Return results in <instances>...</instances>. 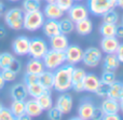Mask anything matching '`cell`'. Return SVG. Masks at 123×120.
<instances>
[{"mask_svg":"<svg viewBox=\"0 0 123 120\" xmlns=\"http://www.w3.org/2000/svg\"><path fill=\"white\" fill-rule=\"evenodd\" d=\"M120 100H123V87H122V90H121V95H120Z\"/></svg>","mask_w":123,"mask_h":120,"instance_id":"54","label":"cell"},{"mask_svg":"<svg viewBox=\"0 0 123 120\" xmlns=\"http://www.w3.org/2000/svg\"><path fill=\"white\" fill-rule=\"evenodd\" d=\"M4 83H6V81H4L3 78H2L1 75H0V90H1V89L4 87Z\"/></svg>","mask_w":123,"mask_h":120,"instance_id":"50","label":"cell"},{"mask_svg":"<svg viewBox=\"0 0 123 120\" xmlns=\"http://www.w3.org/2000/svg\"><path fill=\"white\" fill-rule=\"evenodd\" d=\"M47 1V3H54V2H56L57 0H45Z\"/></svg>","mask_w":123,"mask_h":120,"instance_id":"53","label":"cell"},{"mask_svg":"<svg viewBox=\"0 0 123 120\" xmlns=\"http://www.w3.org/2000/svg\"><path fill=\"white\" fill-rule=\"evenodd\" d=\"M102 119H104V120H120L121 117L118 114H104Z\"/></svg>","mask_w":123,"mask_h":120,"instance_id":"45","label":"cell"},{"mask_svg":"<svg viewBox=\"0 0 123 120\" xmlns=\"http://www.w3.org/2000/svg\"><path fill=\"white\" fill-rule=\"evenodd\" d=\"M120 62L118 60L116 54H107L104 58V69L105 70L115 71L117 68H119Z\"/></svg>","mask_w":123,"mask_h":120,"instance_id":"26","label":"cell"},{"mask_svg":"<svg viewBox=\"0 0 123 120\" xmlns=\"http://www.w3.org/2000/svg\"><path fill=\"white\" fill-rule=\"evenodd\" d=\"M100 83V79L95 74H86L83 79V89L84 91L91 93H95L98 86Z\"/></svg>","mask_w":123,"mask_h":120,"instance_id":"15","label":"cell"},{"mask_svg":"<svg viewBox=\"0 0 123 120\" xmlns=\"http://www.w3.org/2000/svg\"><path fill=\"white\" fill-rule=\"evenodd\" d=\"M116 37L123 38V24L116 25Z\"/></svg>","mask_w":123,"mask_h":120,"instance_id":"46","label":"cell"},{"mask_svg":"<svg viewBox=\"0 0 123 120\" xmlns=\"http://www.w3.org/2000/svg\"><path fill=\"white\" fill-rule=\"evenodd\" d=\"M119 105H120V109L123 112V100H119Z\"/></svg>","mask_w":123,"mask_h":120,"instance_id":"52","label":"cell"},{"mask_svg":"<svg viewBox=\"0 0 123 120\" xmlns=\"http://www.w3.org/2000/svg\"><path fill=\"white\" fill-rule=\"evenodd\" d=\"M103 116H104V112L102 110V108L100 107H95L94 108L92 119H102Z\"/></svg>","mask_w":123,"mask_h":120,"instance_id":"43","label":"cell"},{"mask_svg":"<svg viewBox=\"0 0 123 120\" xmlns=\"http://www.w3.org/2000/svg\"><path fill=\"white\" fill-rule=\"evenodd\" d=\"M27 87V93L28 95L32 97V99H36L38 97L41 93H43V91L45 90L42 86H41L39 82H35L32 84H29V86H26Z\"/></svg>","mask_w":123,"mask_h":120,"instance_id":"31","label":"cell"},{"mask_svg":"<svg viewBox=\"0 0 123 120\" xmlns=\"http://www.w3.org/2000/svg\"><path fill=\"white\" fill-rule=\"evenodd\" d=\"M6 29H4V27L0 26V39L4 38V37H6Z\"/></svg>","mask_w":123,"mask_h":120,"instance_id":"47","label":"cell"},{"mask_svg":"<svg viewBox=\"0 0 123 120\" xmlns=\"http://www.w3.org/2000/svg\"><path fill=\"white\" fill-rule=\"evenodd\" d=\"M35 82H38V75L31 73H26L25 76H24V83L26 86H29V84H32Z\"/></svg>","mask_w":123,"mask_h":120,"instance_id":"41","label":"cell"},{"mask_svg":"<svg viewBox=\"0 0 123 120\" xmlns=\"http://www.w3.org/2000/svg\"><path fill=\"white\" fill-rule=\"evenodd\" d=\"M116 55H117L118 60L120 63H123V43H120L119 47H118L117 51H116Z\"/></svg>","mask_w":123,"mask_h":120,"instance_id":"44","label":"cell"},{"mask_svg":"<svg viewBox=\"0 0 123 120\" xmlns=\"http://www.w3.org/2000/svg\"><path fill=\"white\" fill-rule=\"evenodd\" d=\"M36 100L43 110H48L49 108H51L52 106H53V101H52V96H51V90H49V89H45V90L43 91V93H41L38 97H36Z\"/></svg>","mask_w":123,"mask_h":120,"instance_id":"25","label":"cell"},{"mask_svg":"<svg viewBox=\"0 0 123 120\" xmlns=\"http://www.w3.org/2000/svg\"><path fill=\"white\" fill-rule=\"evenodd\" d=\"M56 107L61 110L63 115L69 114L72 109V97L70 94L66 92H63V94L60 95L56 102Z\"/></svg>","mask_w":123,"mask_h":120,"instance_id":"12","label":"cell"},{"mask_svg":"<svg viewBox=\"0 0 123 120\" xmlns=\"http://www.w3.org/2000/svg\"><path fill=\"white\" fill-rule=\"evenodd\" d=\"M122 24H123V16H122Z\"/></svg>","mask_w":123,"mask_h":120,"instance_id":"58","label":"cell"},{"mask_svg":"<svg viewBox=\"0 0 123 120\" xmlns=\"http://www.w3.org/2000/svg\"><path fill=\"white\" fill-rule=\"evenodd\" d=\"M38 82L43 87L44 89H53L54 84V73H52V70H43L42 73H40L38 75Z\"/></svg>","mask_w":123,"mask_h":120,"instance_id":"20","label":"cell"},{"mask_svg":"<svg viewBox=\"0 0 123 120\" xmlns=\"http://www.w3.org/2000/svg\"><path fill=\"white\" fill-rule=\"evenodd\" d=\"M0 75H1V77L3 78V80L6 82H10V81H14L16 76H17V74L14 73V71H12L9 68H4V69H1Z\"/></svg>","mask_w":123,"mask_h":120,"instance_id":"36","label":"cell"},{"mask_svg":"<svg viewBox=\"0 0 123 120\" xmlns=\"http://www.w3.org/2000/svg\"><path fill=\"white\" fill-rule=\"evenodd\" d=\"M39 1H41V0H39Z\"/></svg>","mask_w":123,"mask_h":120,"instance_id":"59","label":"cell"},{"mask_svg":"<svg viewBox=\"0 0 123 120\" xmlns=\"http://www.w3.org/2000/svg\"><path fill=\"white\" fill-rule=\"evenodd\" d=\"M29 42L30 39L26 36H18L13 40L12 49L16 55H27L29 51Z\"/></svg>","mask_w":123,"mask_h":120,"instance_id":"9","label":"cell"},{"mask_svg":"<svg viewBox=\"0 0 123 120\" xmlns=\"http://www.w3.org/2000/svg\"><path fill=\"white\" fill-rule=\"evenodd\" d=\"M40 1L39 0H24L23 1V11L24 12H31V11L40 10Z\"/></svg>","mask_w":123,"mask_h":120,"instance_id":"33","label":"cell"},{"mask_svg":"<svg viewBox=\"0 0 123 120\" xmlns=\"http://www.w3.org/2000/svg\"><path fill=\"white\" fill-rule=\"evenodd\" d=\"M69 14V19H71L74 23L89 17V9L84 6L83 4H72V6L67 11Z\"/></svg>","mask_w":123,"mask_h":120,"instance_id":"10","label":"cell"},{"mask_svg":"<svg viewBox=\"0 0 123 120\" xmlns=\"http://www.w3.org/2000/svg\"><path fill=\"white\" fill-rule=\"evenodd\" d=\"M74 29L77 30L79 35L81 36H87L92 32V29H93V24L92 22L87 19H81V21L77 22L76 25H74Z\"/></svg>","mask_w":123,"mask_h":120,"instance_id":"23","label":"cell"},{"mask_svg":"<svg viewBox=\"0 0 123 120\" xmlns=\"http://www.w3.org/2000/svg\"><path fill=\"white\" fill-rule=\"evenodd\" d=\"M9 1H11V2H17V1H21V0H9Z\"/></svg>","mask_w":123,"mask_h":120,"instance_id":"55","label":"cell"},{"mask_svg":"<svg viewBox=\"0 0 123 120\" xmlns=\"http://www.w3.org/2000/svg\"><path fill=\"white\" fill-rule=\"evenodd\" d=\"M85 73L84 69L82 68H74L71 74V88L76 92H82L84 91L83 89V79H84Z\"/></svg>","mask_w":123,"mask_h":120,"instance_id":"11","label":"cell"},{"mask_svg":"<svg viewBox=\"0 0 123 120\" xmlns=\"http://www.w3.org/2000/svg\"><path fill=\"white\" fill-rule=\"evenodd\" d=\"M48 50H49L48 49V44L43 39H41V38L30 39L28 54H29L31 57L42 60V57L44 56V54L48 52Z\"/></svg>","mask_w":123,"mask_h":120,"instance_id":"6","label":"cell"},{"mask_svg":"<svg viewBox=\"0 0 123 120\" xmlns=\"http://www.w3.org/2000/svg\"><path fill=\"white\" fill-rule=\"evenodd\" d=\"M100 81L110 86L111 83H113V82L116 81L115 73L111 70H104V73L102 74V77H100Z\"/></svg>","mask_w":123,"mask_h":120,"instance_id":"35","label":"cell"},{"mask_svg":"<svg viewBox=\"0 0 123 120\" xmlns=\"http://www.w3.org/2000/svg\"><path fill=\"white\" fill-rule=\"evenodd\" d=\"M58 25H60V30L61 34L64 35H69L72 32V30L74 29V22L70 19H63L61 21H58Z\"/></svg>","mask_w":123,"mask_h":120,"instance_id":"29","label":"cell"},{"mask_svg":"<svg viewBox=\"0 0 123 120\" xmlns=\"http://www.w3.org/2000/svg\"><path fill=\"white\" fill-rule=\"evenodd\" d=\"M30 118H31V117H29L28 115L24 114V115H22V116H19L17 119H18V120H25V119H27V120H28V119H30Z\"/></svg>","mask_w":123,"mask_h":120,"instance_id":"48","label":"cell"},{"mask_svg":"<svg viewBox=\"0 0 123 120\" xmlns=\"http://www.w3.org/2000/svg\"><path fill=\"white\" fill-rule=\"evenodd\" d=\"M3 12H4V4L2 3L1 1H0V17L2 16V14H3Z\"/></svg>","mask_w":123,"mask_h":120,"instance_id":"49","label":"cell"},{"mask_svg":"<svg viewBox=\"0 0 123 120\" xmlns=\"http://www.w3.org/2000/svg\"><path fill=\"white\" fill-rule=\"evenodd\" d=\"M62 117H63V114L61 113V110L58 109L57 107H53L52 106L51 108H49L48 109V118L51 119V120H60L62 119Z\"/></svg>","mask_w":123,"mask_h":120,"instance_id":"37","label":"cell"},{"mask_svg":"<svg viewBox=\"0 0 123 120\" xmlns=\"http://www.w3.org/2000/svg\"><path fill=\"white\" fill-rule=\"evenodd\" d=\"M74 65L66 64L62 65L55 69L54 73L53 88L58 92H67L71 89V74L74 70Z\"/></svg>","mask_w":123,"mask_h":120,"instance_id":"1","label":"cell"},{"mask_svg":"<svg viewBox=\"0 0 123 120\" xmlns=\"http://www.w3.org/2000/svg\"><path fill=\"white\" fill-rule=\"evenodd\" d=\"M117 6L123 9V0H117Z\"/></svg>","mask_w":123,"mask_h":120,"instance_id":"51","label":"cell"},{"mask_svg":"<svg viewBox=\"0 0 123 120\" xmlns=\"http://www.w3.org/2000/svg\"><path fill=\"white\" fill-rule=\"evenodd\" d=\"M10 109H11V112H12L13 116L15 117V119H17L19 116L25 114V101L13 100Z\"/></svg>","mask_w":123,"mask_h":120,"instance_id":"28","label":"cell"},{"mask_svg":"<svg viewBox=\"0 0 123 120\" xmlns=\"http://www.w3.org/2000/svg\"><path fill=\"white\" fill-rule=\"evenodd\" d=\"M14 119L15 117L13 116L10 108L2 107V109L0 110V120H14Z\"/></svg>","mask_w":123,"mask_h":120,"instance_id":"40","label":"cell"},{"mask_svg":"<svg viewBox=\"0 0 123 120\" xmlns=\"http://www.w3.org/2000/svg\"><path fill=\"white\" fill-rule=\"evenodd\" d=\"M14 58H15L14 56L11 53H9V52L0 53V69L8 68L9 65L11 64V62H12Z\"/></svg>","mask_w":123,"mask_h":120,"instance_id":"34","label":"cell"},{"mask_svg":"<svg viewBox=\"0 0 123 120\" xmlns=\"http://www.w3.org/2000/svg\"><path fill=\"white\" fill-rule=\"evenodd\" d=\"M116 25L117 24L103 23L99 27V32L103 37H113L116 36Z\"/></svg>","mask_w":123,"mask_h":120,"instance_id":"30","label":"cell"},{"mask_svg":"<svg viewBox=\"0 0 123 120\" xmlns=\"http://www.w3.org/2000/svg\"><path fill=\"white\" fill-rule=\"evenodd\" d=\"M56 4L60 6V9L63 12H67L74 4V0H57Z\"/></svg>","mask_w":123,"mask_h":120,"instance_id":"39","label":"cell"},{"mask_svg":"<svg viewBox=\"0 0 123 120\" xmlns=\"http://www.w3.org/2000/svg\"><path fill=\"white\" fill-rule=\"evenodd\" d=\"M117 6V0H87L89 12L93 15L102 16L105 12L115 9Z\"/></svg>","mask_w":123,"mask_h":120,"instance_id":"4","label":"cell"},{"mask_svg":"<svg viewBox=\"0 0 123 120\" xmlns=\"http://www.w3.org/2000/svg\"><path fill=\"white\" fill-rule=\"evenodd\" d=\"M43 32L47 37L51 38V37L55 36V35L61 34V30H60V25H58V21L57 19H48L47 21L44 19L43 22Z\"/></svg>","mask_w":123,"mask_h":120,"instance_id":"16","label":"cell"},{"mask_svg":"<svg viewBox=\"0 0 123 120\" xmlns=\"http://www.w3.org/2000/svg\"><path fill=\"white\" fill-rule=\"evenodd\" d=\"M103 17V22L104 23H110V24H117L119 21V14L115 11V9H111V10L105 12L102 15Z\"/></svg>","mask_w":123,"mask_h":120,"instance_id":"32","label":"cell"},{"mask_svg":"<svg viewBox=\"0 0 123 120\" xmlns=\"http://www.w3.org/2000/svg\"><path fill=\"white\" fill-rule=\"evenodd\" d=\"M100 108L104 112V114H118L120 110L119 101L106 97V100L102 103Z\"/></svg>","mask_w":123,"mask_h":120,"instance_id":"22","label":"cell"},{"mask_svg":"<svg viewBox=\"0 0 123 120\" xmlns=\"http://www.w3.org/2000/svg\"><path fill=\"white\" fill-rule=\"evenodd\" d=\"M74 1H77V2H79V1H82V0H74Z\"/></svg>","mask_w":123,"mask_h":120,"instance_id":"57","label":"cell"},{"mask_svg":"<svg viewBox=\"0 0 123 120\" xmlns=\"http://www.w3.org/2000/svg\"><path fill=\"white\" fill-rule=\"evenodd\" d=\"M122 87H123V83H122V82L117 81V80H116L113 83H111L110 86H109L108 95H107V97L119 101V100H120V95H121Z\"/></svg>","mask_w":123,"mask_h":120,"instance_id":"27","label":"cell"},{"mask_svg":"<svg viewBox=\"0 0 123 120\" xmlns=\"http://www.w3.org/2000/svg\"><path fill=\"white\" fill-rule=\"evenodd\" d=\"M43 65L49 70H55L66 62L65 52L56 51V50H48V52L42 57Z\"/></svg>","mask_w":123,"mask_h":120,"instance_id":"2","label":"cell"},{"mask_svg":"<svg viewBox=\"0 0 123 120\" xmlns=\"http://www.w3.org/2000/svg\"><path fill=\"white\" fill-rule=\"evenodd\" d=\"M43 22H44V15L40 10L25 12L23 19V28L29 32H35L42 27Z\"/></svg>","mask_w":123,"mask_h":120,"instance_id":"3","label":"cell"},{"mask_svg":"<svg viewBox=\"0 0 123 120\" xmlns=\"http://www.w3.org/2000/svg\"><path fill=\"white\" fill-rule=\"evenodd\" d=\"M95 106L93 105V103L87 100L83 101L82 103L79 106V110H78V115H79V119L82 120H90L92 119L93 116V112Z\"/></svg>","mask_w":123,"mask_h":120,"instance_id":"17","label":"cell"},{"mask_svg":"<svg viewBox=\"0 0 123 120\" xmlns=\"http://www.w3.org/2000/svg\"><path fill=\"white\" fill-rule=\"evenodd\" d=\"M108 90H109V84H106V83L100 81L99 86H98V88H97V90H96L95 93L98 95V96L103 97V99H106L107 95H108Z\"/></svg>","mask_w":123,"mask_h":120,"instance_id":"38","label":"cell"},{"mask_svg":"<svg viewBox=\"0 0 123 120\" xmlns=\"http://www.w3.org/2000/svg\"><path fill=\"white\" fill-rule=\"evenodd\" d=\"M9 69H11L12 71H14V73H16V74H18L19 71H21V68H22V64H21V62H19L18 60H16V58H14V60L11 62V64L9 65V67H8Z\"/></svg>","mask_w":123,"mask_h":120,"instance_id":"42","label":"cell"},{"mask_svg":"<svg viewBox=\"0 0 123 120\" xmlns=\"http://www.w3.org/2000/svg\"><path fill=\"white\" fill-rule=\"evenodd\" d=\"M100 61H102V52L99 51V49L91 47L83 51L82 62L84 65L89 67H96L98 66Z\"/></svg>","mask_w":123,"mask_h":120,"instance_id":"7","label":"cell"},{"mask_svg":"<svg viewBox=\"0 0 123 120\" xmlns=\"http://www.w3.org/2000/svg\"><path fill=\"white\" fill-rule=\"evenodd\" d=\"M10 94H11V97H12L13 100L25 101L28 96L27 87H26L25 83H16L11 88Z\"/></svg>","mask_w":123,"mask_h":120,"instance_id":"19","label":"cell"},{"mask_svg":"<svg viewBox=\"0 0 123 120\" xmlns=\"http://www.w3.org/2000/svg\"><path fill=\"white\" fill-rule=\"evenodd\" d=\"M44 69H45V67L43 65V62L41 60H39V58L31 57L28 61L27 65H26V73H31V74L39 75Z\"/></svg>","mask_w":123,"mask_h":120,"instance_id":"24","label":"cell"},{"mask_svg":"<svg viewBox=\"0 0 123 120\" xmlns=\"http://www.w3.org/2000/svg\"><path fill=\"white\" fill-rule=\"evenodd\" d=\"M50 45L53 50L56 51H65L67 47L69 45V41H68L66 35L64 34H58L55 36L50 38Z\"/></svg>","mask_w":123,"mask_h":120,"instance_id":"14","label":"cell"},{"mask_svg":"<svg viewBox=\"0 0 123 120\" xmlns=\"http://www.w3.org/2000/svg\"><path fill=\"white\" fill-rule=\"evenodd\" d=\"M65 57L66 62L68 64H78V63L82 62V56H83V50L81 49L79 45H68L67 49L65 50Z\"/></svg>","mask_w":123,"mask_h":120,"instance_id":"8","label":"cell"},{"mask_svg":"<svg viewBox=\"0 0 123 120\" xmlns=\"http://www.w3.org/2000/svg\"><path fill=\"white\" fill-rule=\"evenodd\" d=\"M119 44L120 42L116 36L104 37L102 39V41H100V48H102L103 52H105L106 54H115Z\"/></svg>","mask_w":123,"mask_h":120,"instance_id":"13","label":"cell"},{"mask_svg":"<svg viewBox=\"0 0 123 120\" xmlns=\"http://www.w3.org/2000/svg\"><path fill=\"white\" fill-rule=\"evenodd\" d=\"M43 109L40 107L36 99L28 100L25 102V114L29 117H38L42 114Z\"/></svg>","mask_w":123,"mask_h":120,"instance_id":"21","label":"cell"},{"mask_svg":"<svg viewBox=\"0 0 123 120\" xmlns=\"http://www.w3.org/2000/svg\"><path fill=\"white\" fill-rule=\"evenodd\" d=\"M2 107H3V106H2V104H1V103H0V110H1V109H2Z\"/></svg>","mask_w":123,"mask_h":120,"instance_id":"56","label":"cell"},{"mask_svg":"<svg viewBox=\"0 0 123 120\" xmlns=\"http://www.w3.org/2000/svg\"><path fill=\"white\" fill-rule=\"evenodd\" d=\"M24 11L19 8H13L6 11L4 14V22L6 24L14 30H19L23 28Z\"/></svg>","mask_w":123,"mask_h":120,"instance_id":"5","label":"cell"},{"mask_svg":"<svg viewBox=\"0 0 123 120\" xmlns=\"http://www.w3.org/2000/svg\"><path fill=\"white\" fill-rule=\"evenodd\" d=\"M63 11L60 9V6L56 4V2L54 3H48L44 6V10H43V15L44 17L50 19H62V16L64 15Z\"/></svg>","mask_w":123,"mask_h":120,"instance_id":"18","label":"cell"}]
</instances>
